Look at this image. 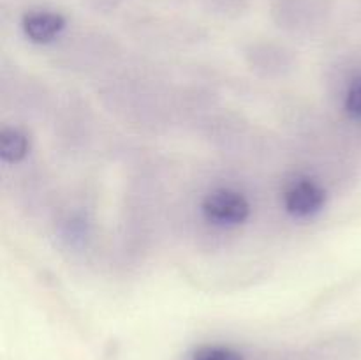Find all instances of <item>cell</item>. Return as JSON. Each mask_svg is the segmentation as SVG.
I'll use <instances>...</instances> for the list:
<instances>
[{"label": "cell", "mask_w": 361, "mask_h": 360, "mask_svg": "<svg viewBox=\"0 0 361 360\" xmlns=\"http://www.w3.org/2000/svg\"><path fill=\"white\" fill-rule=\"evenodd\" d=\"M250 201L245 194L229 187L210 191L201 201V214L208 222L222 228H235L250 217Z\"/></svg>", "instance_id": "1"}, {"label": "cell", "mask_w": 361, "mask_h": 360, "mask_svg": "<svg viewBox=\"0 0 361 360\" xmlns=\"http://www.w3.org/2000/svg\"><path fill=\"white\" fill-rule=\"evenodd\" d=\"M282 201L293 217L309 219L323 210L326 205V193L316 180L309 176H296L286 186Z\"/></svg>", "instance_id": "2"}, {"label": "cell", "mask_w": 361, "mask_h": 360, "mask_svg": "<svg viewBox=\"0 0 361 360\" xmlns=\"http://www.w3.org/2000/svg\"><path fill=\"white\" fill-rule=\"evenodd\" d=\"M66 16L51 9L28 11L21 20L25 37L34 44H49L66 30Z\"/></svg>", "instance_id": "3"}, {"label": "cell", "mask_w": 361, "mask_h": 360, "mask_svg": "<svg viewBox=\"0 0 361 360\" xmlns=\"http://www.w3.org/2000/svg\"><path fill=\"white\" fill-rule=\"evenodd\" d=\"M30 152V138L18 127H4L0 131V159L7 164H18Z\"/></svg>", "instance_id": "4"}, {"label": "cell", "mask_w": 361, "mask_h": 360, "mask_svg": "<svg viewBox=\"0 0 361 360\" xmlns=\"http://www.w3.org/2000/svg\"><path fill=\"white\" fill-rule=\"evenodd\" d=\"M190 360H245V356L229 346H201L192 353Z\"/></svg>", "instance_id": "5"}]
</instances>
